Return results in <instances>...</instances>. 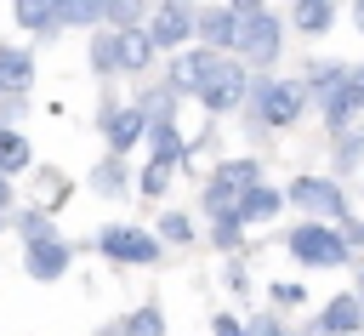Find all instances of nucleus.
<instances>
[{"label":"nucleus","instance_id":"obj_1","mask_svg":"<svg viewBox=\"0 0 364 336\" xmlns=\"http://www.w3.org/2000/svg\"><path fill=\"white\" fill-rule=\"evenodd\" d=\"M233 51L245 63H273L279 57V17L273 11H239V28H233Z\"/></svg>","mask_w":364,"mask_h":336},{"label":"nucleus","instance_id":"obj_2","mask_svg":"<svg viewBox=\"0 0 364 336\" xmlns=\"http://www.w3.org/2000/svg\"><path fill=\"white\" fill-rule=\"evenodd\" d=\"M290 251H296V262H307V268H341V262H347V239H341L330 222H301V228L290 233Z\"/></svg>","mask_w":364,"mask_h":336},{"label":"nucleus","instance_id":"obj_3","mask_svg":"<svg viewBox=\"0 0 364 336\" xmlns=\"http://www.w3.org/2000/svg\"><path fill=\"white\" fill-rule=\"evenodd\" d=\"M307 91L296 80H256V125H290L301 114Z\"/></svg>","mask_w":364,"mask_h":336},{"label":"nucleus","instance_id":"obj_4","mask_svg":"<svg viewBox=\"0 0 364 336\" xmlns=\"http://www.w3.org/2000/svg\"><path fill=\"white\" fill-rule=\"evenodd\" d=\"M245 85H250V80H245V68H239V63H222V57H216V68L205 74V85H199L193 97H199V103H205L210 114H222V108H233V103L245 97Z\"/></svg>","mask_w":364,"mask_h":336},{"label":"nucleus","instance_id":"obj_5","mask_svg":"<svg viewBox=\"0 0 364 336\" xmlns=\"http://www.w3.org/2000/svg\"><path fill=\"white\" fill-rule=\"evenodd\" d=\"M290 194H296V205H301V211H313L318 222H336V216H347V205H341V188H336L330 177H301Z\"/></svg>","mask_w":364,"mask_h":336},{"label":"nucleus","instance_id":"obj_6","mask_svg":"<svg viewBox=\"0 0 364 336\" xmlns=\"http://www.w3.org/2000/svg\"><path fill=\"white\" fill-rule=\"evenodd\" d=\"M102 251L114 262H136V268L159 262V239L154 233H136V228H102Z\"/></svg>","mask_w":364,"mask_h":336},{"label":"nucleus","instance_id":"obj_7","mask_svg":"<svg viewBox=\"0 0 364 336\" xmlns=\"http://www.w3.org/2000/svg\"><path fill=\"white\" fill-rule=\"evenodd\" d=\"M154 46H182L188 34H193V11L182 6V0H159V11H154V23L142 28Z\"/></svg>","mask_w":364,"mask_h":336},{"label":"nucleus","instance_id":"obj_8","mask_svg":"<svg viewBox=\"0 0 364 336\" xmlns=\"http://www.w3.org/2000/svg\"><path fill=\"white\" fill-rule=\"evenodd\" d=\"M233 28H239V11H228V6H205V11H193V34H199L210 51L233 46Z\"/></svg>","mask_w":364,"mask_h":336},{"label":"nucleus","instance_id":"obj_9","mask_svg":"<svg viewBox=\"0 0 364 336\" xmlns=\"http://www.w3.org/2000/svg\"><path fill=\"white\" fill-rule=\"evenodd\" d=\"M216 57H222V51H210V46L182 51V57L171 63V91H199V85H205V74L216 68Z\"/></svg>","mask_w":364,"mask_h":336},{"label":"nucleus","instance_id":"obj_10","mask_svg":"<svg viewBox=\"0 0 364 336\" xmlns=\"http://www.w3.org/2000/svg\"><path fill=\"white\" fill-rule=\"evenodd\" d=\"M279 205H284V194H279V188H267V182H250V188H239V199H233V216H239V222H267V216H279Z\"/></svg>","mask_w":364,"mask_h":336},{"label":"nucleus","instance_id":"obj_11","mask_svg":"<svg viewBox=\"0 0 364 336\" xmlns=\"http://www.w3.org/2000/svg\"><path fill=\"white\" fill-rule=\"evenodd\" d=\"M148 57H154V40H148L136 23L114 34V68H148Z\"/></svg>","mask_w":364,"mask_h":336},{"label":"nucleus","instance_id":"obj_12","mask_svg":"<svg viewBox=\"0 0 364 336\" xmlns=\"http://www.w3.org/2000/svg\"><path fill=\"white\" fill-rule=\"evenodd\" d=\"M63 268H68V251L46 233V239H28V273L34 279H63Z\"/></svg>","mask_w":364,"mask_h":336},{"label":"nucleus","instance_id":"obj_13","mask_svg":"<svg viewBox=\"0 0 364 336\" xmlns=\"http://www.w3.org/2000/svg\"><path fill=\"white\" fill-rule=\"evenodd\" d=\"M364 325V302L358 296H336L330 308H324V319H318V330H330V336H347V330H358Z\"/></svg>","mask_w":364,"mask_h":336},{"label":"nucleus","instance_id":"obj_14","mask_svg":"<svg viewBox=\"0 0 364 336\" xmlns=\"http://www.w3.org/2000/svg\"><path fill=\"white\" fill-rule=\"evenodd\" d=\"M142 131H148V120H142L136 108H114V114H108V148H114V154H125Z\"/></svg>","mask_w":364,"mask_h":336},{"label":"nucleus","instance_id":"obj_15","mask_svg":"<svg viewBox=\"0 0 364 336\" xmlns=\"http://www.w3.org/2000/svg\"><path fill=\"white\" fill-rule=\"evenodd\" d=\"M28 80H34V57L17 51V46H0V85L6 91H28Z\"/></svg>","mask_w":364,"mask_h":336},{"label":"nucleus","instance_id":"obj_16","mask_svg":"<svg viewBox=\"0 0 364 336\" xmlns=\"http://www.w3.org/2000/svg\"><path fill=\"white\" fill-rule=\"evenodd\" d=\"M51 17L74 23V28H91V23H102V0H51Z\"/></svg>","mask_w":364,"mask_h":336},{"label":"nucleus","instance_id":"obj_17","mask_svg":"<svg viewBox=\"0 0 364 336\" xmlns=\"http://www.w3.org/2000/svg\"><path fill=\"white\" fill-rule=\"evenodd\" d=\"M290 17H296V28H301V34H324V28H330V17H336V6H330V0H296V11H290Z\"/></svg>","mask_w":364,"mask_h":336},{"label":"nucleus","instance_id":"obj_18","mask_svg":"<svg viewBox=\"0 0 364 336\" xmlns=\"http://www.w3.org/2000/svg\"><path fill=\"white\" fill-rule=\"evenodd\" d=\"M11 6H17V23H23V28H34V34L57 28V17H51V0H11Z\"/></svg>","mask_w":364,"mask_h":336},{"label":"nucleus","instance_id":"obj_19","mask_svg":"<svg viewBox=\"0 0 364 336\" xmlns=\"http://www.w3.org/2000/svg\"><path fill=\"white\" fill-rule=\"evenodd\" d=\"M28 159H34V154H28V142H23L17 131H0V177H6V171H23Z\"/></svg>","mask_w":364,"mask_h":336},{"label":"nucleus","instance_id":"obj_20","mask_svg":"<svg viewBox=\"0 0 364 336\" xmlns=\"http://www.w3.org/2000/svg\"><path fill=\"white\" fill-rule=\"evenodd\" d=\"M307 80H313V91L324 97V91H336V85L347 80V68H341V63H313V68H307Z\"/></svg>","mask_w":364,"mask_h":336},{"label":"nucleus","instance_id":"obj_21","mask_svg":"<svg viewBox=\"0 0 364 336\" xmlns=\"http://www.w3.org/2000/svg\"><path fill=\"white\" fill-rule=\"evenodd\" d=\"M136 11H142V0H102V23H114V28H131Z\"/></svg>","mask_w":364,"mask_h":336},{"label":"nucleus","instance_id":"obj_22","mask_svg":"<svg viewBox=\"0 0 364 336\" xmlns=\"http://www.w3.org/2000/svg\"><path fill=\"white\" fill-rule=\"evenodd\" d=\"M125 336H165V319H159L154 308H136L131 325H125Z\"/></svg>","mask_w":364,"mask_h":336},{"label":"nucleus","instance_id":"obj_23","mask_svg":"<svg viewBox=\"0 0 364 336\" xmlns=\"http://www.w3.org/2000/svg\"><path fill=\"white\" fill-rule=\"evenodd\" d=\"M222 182H228V188H250V182H256V165H250V159H233V165H222Z\"/></svg>","mask_w":364,"mask_h":336},{"label":"nucleus","instance_id":"obj_24","mask_svg":"<svg viewBox=\"0 0 364 336\" xmlns=\"http://www.w3.org/2000/svg\"><path fill=\"white\" fill-rule=\"evenodd\" d=\"M165 182H171V159H154V165H148V177H142V194H159Z\"/></svg>","mask_w":364,"mask_h":336},{"label":"nucleus","instance_id":"obj_25","mask_svg":"<svg viewBox=\"0 0 364 336\" xmlns=\"http://www.w3.org/2000/svg\"><path fill=\"white\" fill-rule=\"evenodd\" d=\"M233 239H239V216H233V205H228V211L216 216V245H233Z\"/></svg>","mask_w":364,"mask_h":336},{"label":"nucleus","instance_id":"obj_26","mask_svg":"<svg viewBox=\"0 0 364 336\" xmlns=\"http://www.w3.org/2000/svg\"><path fill=\"white\" fill-rule=\"evenodd\" d=\"M97 188H102V194H119V188H125V177H119V165H114V159L97 171Z\"/></svg>","mask_w":364,"mask_h":336},{"label":"nucleus","instance_id":"obj_27","mask_svg":"<svg viewBox=\"0 0 364 336\" xmlns=\"http://www.w3.org/2000/svg\"><path fill=\"white\" fill-rule=\"evenodd\" d=\"M159 233H165V239H182V245L193 239V228H188V216H165V222H159Z\"/></svg>","mask_w":364,"mask_h":336},{"label":"nucleus","instance_id":"obj_28","mask_svg":"<svg viewBox=\"0 0 364 336\" xmlns=\"http://www.w3.org/2000/svg\"><path fill=\"white\" fill-rule=\"evenodd\" d=\"M91 63H97V68H114V34H102V40L91 46Z\"/></svg>","mask_w":364,"mask_h":336},{"label":"nucleus","instance_id":"obj_29","mask_svg":"<svg viewBox=\"0 0 364 336\" xmlns=\"http://www.w3.org/2000/svg\"><path fill=\"white\" fill-rule=\"evenodd\" d=\"M23 233H28V239H46V233H51V216L28 211V216H23Z\"/></svg>","mask_w":364,"mask_h":336},{"label":"nucleus","instance_id":"obj_30","mask_svg":"<svg viewBox=\"0 0 364 336\" xmlns=\"http://www.w3.org/2000/svg\"><path fill=\"white\" fill-rule=\"evenodd\" d=\"M347 91H353V97L364 103V68H347Z\"/></svg>","mask_w":364,"mask_h":336},{"label":"nucleus","instance_id":"obj_31","mask_svg":"<svg viewBox=\"0 0 364 336\" xmlns=\"http://www.w3.org/2000/svg\"><path fill=\"white\" fill-rule=\"evenodd\" d=\"M216 336H245V330H239V325H233V319L222 313V319H216Z\"/></svg>","mask_w":364,"mask_h":336},{"label":"nucleus","instance_id":"obj_32","mask_svg":"<svg viewBox=\"0 0 364 336\" xmlns=\"http://www.w3.org/2000/svg\"><path fill=\"white\" fill-rule=\"evenodd\" d=\"M222 6H228V11H256L262 0H222Z\"/></svg>","mask_w":364,"mask_h":336},{"label":"nucleus","instance_id":"obj_33","mask_svg":"<svg viewBox=\"0 0 364 336\" xmlns=\"http://www.w3.org/2000/svg\"><path fill=\"white\" fill-rule=\"evenodd\" d=\"M353 23H358V34H364V0H358V11H353Z\"/></svg>","mask_w":364,"mask_h":336},{"label":"nucleus","instance_id":"obj_34","mask_svg":"<svg viewBox=\"0 0 364 336\" xmlns=\"http://www.w3.org/2000/svg\"><path fill=\"white\" fill-rule=\"evenodd\" d=\"M353 296H358V302H364V273H358V290H353Z\"/></svg>","mask_w":364,"mask_h":336},{"label":"nucleus","instance_id":"obj_35","mask_svg":"<svg viewBox=\"0 0 364 336\" xmlns=\"http://www.w3.org/2000/svg\"><path fill=\"white\" fill-rule=\"evenodd\" d=\"M0 211H6V177H0Z\"/></svg>","mask_w":364,"mask_h":336},{"label":"nucleus","instance_id":"obj_36","mask_svg":"<svg viewBox=\"0 0 364 336\" xmlns=\"http://www.w3.org/2000/svg\"><path fill=\"white\" fill-rule=\"evenodd\" d=\"M353 233H358V239H364V228H353Z\"/></svg>","mask_w":364,"mask_h":336},{"label":"nucleus","instance_id":"obj_37","mask_svg":"<svg viewBox=\"0 0 364 336\" xmlns=\"http://www.w3.org/2000/svg\"><path fill=\"white\" fill-rule=\"evenodd\" d=\"M273 336H284V330H273Z\"/></svg>","mask_w":364,"mask_h":336}]
</instances>
